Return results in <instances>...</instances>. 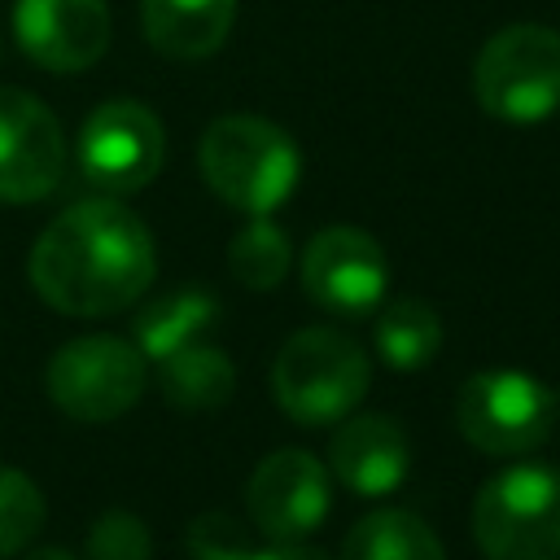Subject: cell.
Segmentation results:
<instances>
[{"label":"cell","mask_w":560,"mask_h":560,"mask_svg":"<svg viewBox=\"0 0 560 560\" xmlns=\"http://www.w3.org/2000/svg\"><path fill=\"white\" fill-rule=\"evenodd\" d=\"M35 293L74 319H96L131 306L158 271L149 228L114 197L66 206L31 245Z\"/></svg>","instance_id":"cell-1"},{"label":"cell","mask_w":560,"mask_h":560,"mask_svg":"<svg viewBox=\"0 0 560 560\" xmlns=\"http://www.w3.org/2000/svg\"><path fill=\"white\" fill-rule=\"evenodd\" d=\"M372 368L359 341L337 328H298L271 368V389L284 416L298 424H332L359 407L368 394Z\"/></svg>","instance_id":"cell-5"},{"label":"cell","mask_w":560,"mask_h":560,"mask_svg":"<svg viewBox=\"0 0 560 560\" xmlns=\"http://www.w3.org/2000/svg\"><path fill=\"white\" fill-rule=\"evenodd\" d=\"M556 411H560V398L547 385H538L529 372H512V368L468 376L455 398L459 433L486 455L534 451L547 438Z\"/></svg>","instance_id":"cell-7"},{"label":"cell","mask_w":560,"mask_h":560,"mask_svg":"<svg viewBox=\"0 0 560 560\" xmlns=\"http://www.w3.org/2000/svg\"><path fill=\"white\" fill-rule=\"evenodd\" d=\"M26 560H74L66 547H39V551H31Z\"/></svg>","instance_id":"cell-24"},{"label":"cell","mask_w":560,"mask_h":560,"mask_svg":"<svg viewBox=\"0 0 560 560\" xmlns=\"http://www.w3.org/2000/svg\"><path fill=\"white\" fill-rule=\"evenodd\" d=\"M61 171L66 136L57 114L22 88H0V201H44Z\"/></svg>","instance_id":"cell-10"},{"label":"cell","mask_w":560,"mask_h":560,"mask_svg":"<svg viewBox=\"0 0 560 560\" xmlns=\"http://www.w3.org/2000/svg\"><path fill=\"white\" fill-rule=\"evenodd\" d=\"M249 560H324V551H315V547H306V542L298 538V542H276V547H267V551H254Z\"/></svg>","instance_id":"cell-23"},{"label":"cell","mask_w":560,"mask_h":560,"mask_svg":"<svg viewBox=\"0 0 560 560\" xmlns=\"http://www.w3.org/2000/svg\"><path fill=\"white\" fill-rule=\"evenodd\" d=\"M472 538L486 560H560V468L494 472L472 499Z\"/></svg>","instance_id":"cell-4"},{"label":"cell","mask_w":560,"mask_h":560,"mask_svg":"<svg viewBox=\"0 0 560 560\" xmlns=\"http://www.w3.org/2000/svg\"><path fill=\"white\" fill-rule=\"evenodd\" d=\"M341 560H446L438 534L407 508H381L354 521Z\"/></svg>","instance_id":"cell-16"},{"label":"cell","mask_w":560,"mask_h":560,"mask_svg":"<svg viewBox=\"0 0 560 560\" xmlns=\"http://www.w3.org/2000/svg\"><path fill=\"white\" fill-rule=\"evenodd\" d=\"M162 363V394L179 407V411H214L232 398L236 389V368L223 350L192 341L179 346L175 354L158 359Z\"/></svg>","instance_id":"cell-17"},{"label":"cell","mask_w":560,"mask_h":560,"mask_svg":"<svg viewBox=\"0 0 560 560\" xmlns=\"http://www.w3.org/2000/svg\"><path fill=\"white\" fill-rule=\"evenodd\" d=\"M153 542L136 512H105L88 529V560H149Z\"/></svg>","instance_id":"cell-22"},{"label":"cell","mask_w":560,"mask_h":560,"mask_svg":"<svg viewBox=\"0 0 560 560\" xmlns=\"http://www.w3.org/2000/svg\"><path fill=\"white\" fill-rule=\"evenodd\" d=\"M144 385H149V359L131 341L109 332L66 341L44 368V389L52 407L83 424L118 420L140 402Z\"/></svg>","instance_id":"cell-6"},{"label":"cell","mask_w":560,"mask_h":560,"mask_svg":"<svg viewBox=\"0 0 560 560\" xmlns=\"http://www.w3.org/2000/svg\"><path fill=\"white\" fill-rule=\"evenodd\" d=\"M219 315V302L206 293V289H175V293H162L158 302H149L131 332H136V350L144 359H166L175 354L179 346H192L201 341V332L214 324Z\"/></svg>","instance_id":"cell-15"},{"label":"cell","mask_w":560,"mask_h":560,"mask_svg":"<svg viewBox=\"0 0 560 560\" xmlns=\"http://www.w3.org/2000/svg\"><path fill=\"white\" fill-rule=\"evenodd\" d=\"M140 18L162 57L201 61L232 35L236 0H140Z\"/></svg>","instance_id":"cell-14"},{"label":"cell","mask_w":560,"mask_h":560,"mask_svg":"<svg viewBox=\"0 0 560 560\" xmlns=\"http://www.w3.org/2000/svg\"><path fill=\"white\" fill-rule=\"evenodd\" d=\"M372 337H376V350H381V359L389 368L416 372V368H424L438 354V346H442V319H438V311L429 302L398 298V302H389L376 315Z\"/></svg>","instance_id":"cell-18"},{"label":"cell","mask_w":560,"mask_h":560,"mask_svg":"<svg viewBox=\"0 0 560 560\" xmlns=\"http://www.w3.org/2000/svg\"><path fill=\"white\" fill-rule=\"evenodd\" d=\"M385 249L376 245V236L350 223L315 232L302 254V284L311 302L346 319H368L385 298Z\"/></svg>","instance_id":"cell-9"},{"label":"cell","mask_w":560,"mask_h":560,"mask_svg":"<svg viewBox=\"0 0 560 560\" xmlns=\"http://www.w3.org/2000/svg\"><path fill=\"white\" fill-rule=\"evenodd\" d=\"M472 96L499 122H542L560 109V31L512 22L494 31L472 61Z\"/></svg>","instance_id":"cell-3"},{"label":"cell","mask_w":560,"mask_h":560,"mask_svg":"<svg viewBox=\"0 0 560 560\" xmlns=\"http://www.w3.org/2000/svg\"><path fill=\"white\" fill-rule=\"evenodd\" d=\"M197 158L210 192L245 214L276 210L302 175V153L289 140V131L258 114L214 118L201 136Z\"/></svg>","instance_id":"cell-2"},{"label":"cell","mask_w":560,"mask_h":560,"mask_svg":"<svg viewBox=\"0 0 560 560\" xmlns=\"http://www.w3.org/2000/svg\"><path fill=\"white\" fill-rule=\"evenodd\" d=\"M328 468L298 446L271 451L245 486L249 521L271 538V542H298L315 534L328 516Z\"/></svg>","instance_id":"cell-11"},{"label":"cell","mask_w":560,"mask_h":560,"mask_svg":"<svg viewBox=\"0 0 560 560\" xmlns=\"http://www.w3.org/2000/svg\"><path fill=\"white\" fill-rule=\"evenodd\" d=\"M13 35L39 70L74 74L105 57L109 4L105 0H18Z\"/></svg>","instance_id":"cell-12"},{"label":"cell","mask_w":560,"mask_h":560,"mask_svg":"<svg viewBox=\"0 0 560 560\" xmlns=\"http://www.w3.org/2000/svg\"><path fill=\"white\" fill-rule=\"evenodd\" d=\"M44 525V494L39 486L18 472V468H4L0 464V560L22 551Z\"/></svg>","instance_id":"cell-20"},{"label":"cell","mask_w":560,"mask_h":560,"mask_svg":"<svg viewBox=\"0 0 560 560\" xmlns=\"http://www.w3.org/2000/svg\"><path fill=\"white\" fill-rule=\"evenodd\" d=\"M184 547H188L192 560H249L254 556L245 525L236 516H228V512L192 516V525L184 534Z\"/></svg>","instance_id":"cell-21"},{"label":"cell","mask_w":560,"mask_h":560,"mask_svg":"<svg viewBox=\"0 0 560 560\" xmlns=\"http://www.w3.org/2000/svg\"><path fill=\"white\" fill-rule=\"evenodd\" d=\"M166 136L149 105L140 101H105L79 127V171L101 192H136L162 171Z\"/></svg>","instance_id":"cell-8"},{"label":"cell","mask_w":560,"mask_h":560,"mask_svg":"<svg viewBox=\"0 0 560 560\" xmlns=\"http://www.w3.org/2000/svg\"><path fill=\"white\" fill-rule=\"evenodd\" d=\"M289 262H293L289 236L267 214H254L228 245V267L245 289H276L289 276Z\"/></svg>","instance_id":"cell-19"},{"label":"cell","mask_w":560,"mask_h":560,"mask_svg":"<svg viewBox=\"0 0 560 560\" xmlns=\"http://www.w3.org/2000/svg\"><path fill=\"white\" fill-rule=\"evenodd\" d=\"M407 464H411V446H407V433L389 420V416H341L332 442H328V468L332 477L354 490V494H368V499H381L389 494L402 477H407Z\"/></svg>","instance_id":"cell-13"}]
</instances>
